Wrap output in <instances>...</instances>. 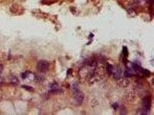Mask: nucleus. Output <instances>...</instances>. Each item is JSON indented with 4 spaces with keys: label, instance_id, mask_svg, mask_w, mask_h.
<instances>
[{
    "label": "nucleus",
    "instance_id": "obj_1",
    "mask_svg": "<svg viewBox=\"0 0 154 115\" xmlns=\"http://www.w3.org/2000/svg\"><path fill=\"white\" fill-rule=\"evenodd\" d=\"M73 100L76 104L80 105L83 104L84 99V96L83 92L79 90L78 88L76 87V86H73Z\"/></svg>",
    "mask_w": 154,
    "mask_h": 115
},
{
    "label": "nucleus",
    "instance_id": "obj_2",
    "mask_svg": "<svg viewBox=\"0 0 154 115\" xmlns=\"http://www.w3.org/2000/svg\"><path fill=\"white\" fill-rule=\"evenodd\" d=\"M49 69V63L45 60H41L37 64V70L41 72H46Z\"/></svg>",
    "mask_w": 154,
    "mask_h": 115
},
{
    "label": "nucleus",
    "instance_id": "obj_3",
    "mask_svg": "<svg viewBox=\"0 0 154 115\" xmlns=\"http://www.w3.org/2000/svg\"><path fill=\"white\" fill-rule=\"evenodd\" d=\"M142 104L143 108H146L147 110H150L152 104V100L151 97L149 96H145L142 100Z\"/></svg>",
    "mask_w": 154,
    "mask_h": 115
},
{
    "label": "nucleus",
    "instance_id": "obj_4",
    "mask_svg": "<svg viewBox=\"0 0 154 115\" xmlns=\"http://www.w3.org/2000/svg\"><path fill=\"white\" fill-rule=\"evenodd\" d=\"M117 84L119 86L122 87H128L129 84V82L128 79L125 78H122V77H120L116 79Z\"/></svg>",
    "mask_w": 154,
    "mask_h": 115
},
{
    "label": "nucleus",
    "instance_id": "obj_5",
    "mask_svg": "<svg viewBox=\"0 0 154 115\" xmlns=\"http://www.w3.org/2000/svg\"><path fill=\"white\" fill-rule=\"evenodd\" d=\"M125 100L128 101H133L136 99L135 94L133 92H127L125 94Z\"/></svg>",
    "mask_w": 154,
    "mask_h": 115
},
{
    "label": "nucleus",
    "instance_id": "obj_6",
    "mask_svg": "<svg viewBox=\"0 0 154 115\" xmlns=\"http://www.w3.org/2000/svg\"><path fill=\"white\" fill-rule=\"evenodd\" d=\"M113 77L115 79H117L118 78H120L121 77L122 74V70L120 68L117 67L116 69H114L113 72Z\"/></svg>",
    "mask_w": 154,
    "mask_h": 115
},
{
    "label": "nucleus",
    "instance_id": "obj_7",
    "mask_svg": "<svg viewBox=\"0 0 154 115\" xmlns=\"http://www.w3.org/2000/svg\"><path fill=\"white\" fill-rule=\"evenodd\" d=\"M50 91L52 93H58L62 92V89L59 87L57 84H53L51 85V87H50Z\"/></svg>",
    "mask_w": 154,
    "mask_h": 115
},
{
    "label": "nucleus",
    "instance_id": "obj_8",
    "mask_svg": "<svg viewBox=\"0 0 154 115\" xmlns=\"http://www.w3.org/2000/svg\"><path fill=\"white\" fill-rule=\"evenodd\" d=\"M150 110L146 109L144 108H138L136 111V115H147L149 114Z\"/></svg>",
    "mask_w": 154,
    "mask_h": 115
},
{
    "label": "nucleus",
    "instance_id": "obj_9",
    "mask_svg": "<svg viewBox=\"0 0 154 115\" xmlns=\"http://www.w3.org/2000/svg\"><path fill=\"white\" fill-rule=\"evenodd\" d=\"M135 75V71L133 69L131 68H128L126 69L125 72H124V76L125 77H133Z\"/></svg>",
    "mask_w": 154,
    "mask_h": 115
},
{
    "label": "nucleus",
    "instance_id": "obj_10",
    "mask_svg": "<svg viewBox=\"0 0 154 115\" xmlns=\"http://www.w3.org/2000/svg\"><path fill=\"white\" fill-rule=\"evenodd\" d=\"M106 70L107 73L109 75H112L113 72V70H114L113 66L112 65L109 64V63L107 64L106 66Z\"/></svg>",
    "mask_w": 154,
    "mask_h": 115
},
{
    "label": "nucleus",
    "instance_id": "obj_11",
    "mask_svg": "<svg viewBox=\"0 0 154 115\" xmlns=\"http://www.w3.org/2000/svg\"><path fill=\"white\" fill-rule=\"evenodd\" d=\"M122 54L125 58L128 57V55H129V51H128L127 47L124 46L123 47V50H122Z\"/></svg>",
    "mask_w": 154,
    "mask_h": 115
},
{
    "label": "nucleus",
    "instance_id": "obj_12",
    "mask_svg": "<svg viewBox=\"0 0 154 115\" xmlns=\"http://www.w3.org/2000/svg\"><path fill=\"white\" fill-rule=\"evenodd\" d=\"M22 87H23L24 89H25V90H28V91H33V88L31 87V86H29L28 85H23L22 86Z\"/></svg>",
    "mask_w": 154,
    "mask_h": 115
},
{
    "label": "nucleus",
    "instance_id": "obj_13",
    "mask_svg": "<svg viewBox=\"0 0 154 115\" xmlns=\"http://www.w3.org/2000/svg\"><path fill=\"white\" fill-rule=\"evenodd\" d=\"M120 114L121 115H126L127 114V111H126L125 108H121L120 110Z\"/></svg>",
    "mask_w": 154,
    "mask_h": 115
},
{
    "label": "nucleus",
    "instance_id": "obj_14",
    "mask_svg": "<svg viewBox=\"0 0 154 115\" xmlns=\"http://www.w3.org/2000/svg\"><path fill=\"white\" fill-rule=\"evenodd\" d=\"M112 107H113L114 109H117L118 108V103H117V102H115V103L113 104Z\"/></svg>",
    "mask_w": 154,
    "mask_h": 115
},
{
    "label": "nucleus",
    "instance_id": "obj_15",
    "mask_svg": "<svg viewBox=\"0 0 154 115\" xmlns=\"http://www.w3.org/2000/svg\"><path fill=\"white\" fill-rule=\"evenodd\" d=\"M3 69H4V67H3V66L2 65L0 64V74L2 73V71H3Z\"/></svg>",
    "mask_w": 154,
    "mask_h": 115
}]
</instances>
